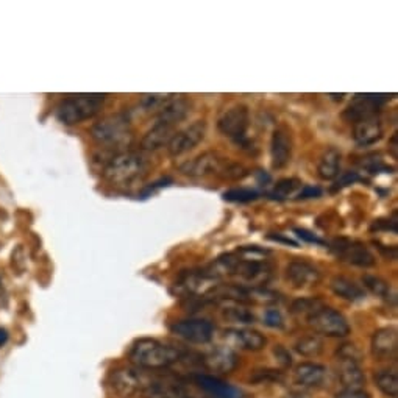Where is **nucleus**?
Returning <instances> with one entry per match:
<instances>
[{
	"mask_svg": "<svg viewBox=\"0 0 398 398\" xmlns=\"http://www.w3.org/2000/svg\"><path fill=\"white\" fill-rule=\"evenodd\" d=\"M130 117L125 115H113L92 127L91 134L102 146H120L131 136Z\"/></svg>",
	"mask_w": 398,
	"mask_h": 398,
	"instance_id": "obj_5",
	"label": "nucleus"
},
{
	"mask_svg": "<svg viewBox=\"0 0 398 398\" xmlns=\"http://www.w3.org/2000/svg\"><path fill=\"white\" fill-rule=\"evenodd\" d=\"M375 385L385 395L390 398L398 397V375L395 371H381L376 373Z\"/></svg>",
	"mask_w": 398,
	"mask_h": 398,
	"instance_id": "obj_30",
	"label": "nucleus"
},
{
	"mask_svg": "<svg viewBox=\"0 0 398 398\" xmlns=\"http://www.w3.org/2000/svg\"><path fill=\"white\" fill-rule=\"evenodd\" d=\"M170 331L191 344H208L214 338V325L203 319L179 321L170 326Z\"/></svg>",
	"mask_w": 398,
	"mask_h": 398,
	"instance_id": "obj_12",
	"label": "nucleus"
},
{
	"mask_svg": "<svg viewBox=\"0 0 398 398\" xmlns=\"http://www.w3.org/2000/svg\"><path fill=\"white\" fill-rule=\"evenodd\" d=\"M323 307H325V302L319 297L297 298V300L290 304V314L298 319H304V321H308L312 314H316V312L319 309H322Z\"/></svg>",
	"mask_w": 398,
	"mask_h": 398,
	"instance_id": "obj_27",
	"label": "nucleus"
},
{
	"mask_svg": "<svg viewBox=\"0 0 398 398\" xmlns=\"http://www.w3.org/2000/svg\"><path fill=\"white\" fill-rule=\"evenodd\" d=\"M191 108H193V103L188 98L172 96V98L156 115V122H162L175 129L176 124H180L181 120L189 116Z\"/></svg>",
	"mask_w": 398,
	"mask_h": 398,
	"instance_id": "obj_20",
	"label": "nucleus"
},
{
	"mask_svg": "<svg viewBox=\"0 0 398 398\" xmlns=\"http://www.w3.org/2000/svg\"><path fill=\"white\" fill-rule=\"evenodd\" d=\"M253 385H267V383H283L284 373L275 368H258L250 375Z\"/></svg>",
	"mask_w": 398,
	"mask_h": 398,
	"instance_id": "obj_33",
	"label": "nucleus"
},
{
	"mask_svg": "<svg viewBox=\"0 0 398 398\" xmlns=\"http://www.w3.org/2000/svg\"><path fill=\"white\" fill-rule=\"evenodd\" d=\"M392 150H394V158L397 156V134L392 136Z\"/></svg>",
	"mask_w": 398,
	"mask_h": 398,
	"instance_id": "obj_47",
	"label": "nucleus"
},
{
	"mask_svg": "<svg viewBox=\"0 0 398 398\" xmlns=\"http://www.w3.org/2000/svg\"><path fill=\"white\" fill-rule=\"evenodd\" d=\"M342 153L336 147H328L322 153L317 165V174L322 180H334L340 172Z\"/></svg>",
	"mask_w": 398,
	"mask_h": 398,
	"instance_id": "obj_25",
	"label": "nucleus"
},
{
	"mask_svg": "<svg viewBox=\"0 0 398 398\" xmlns=\"http://www.w3.org/2000/svg\"><path fill=\"white\" fill-rule=\"evenodd\" d=\"M200 364L216 373H231L239 366V358L229 347H214L200 357Z\"/></svg>",
	"mask_w": 398,
	"mask_h": 398,
	"instance_id": "obj_17",
	"label": "nucleus"
},
{
	"mask_svg": "<svg viewBox=\"0 0 398 398\" xmlns=\"http://www.w3.org/2000/svg\"><path fill=\"white\" fill-rule=\"evenodd\" d=\"M206 122L205 120H195L183 130L174 133L172 139L167 144V152L170 156H181L195 148L205 139Z\"/></svg>",
	"mask_w": 398,
	"mask_h": 398,
	"instance_id": "obj_11",
	"label": "nucleus"
},
{
	"mask_svg": "<svg viewBox=\"0 0 398 398\" xmlns=\"http://www.w3.org/2000/svg\"><path fill=\"white\" fill-rule=\"evenodd\" d=\"M322 194V189L317 188V186H304L300 193L297 194L298 200H307V198H316V197H321Z\"/></svg>",
	"mask_w": 398,
	"mask_h": 398,
	"instance_id": "obj_41",
	"label": "nucleus"
},
{
	"mask_svg": "<svg viewBox=\"0 0 398 398\" xmlns=\"http://www.w3.org/2000/svg\"><path fill=\"white\" fill-rule=\"evenodd\" d=\"M155 375L148 371H142L138 367H120L110 373V387L124 398H131L142 394L150 386Z\"/></svg>",
	"mask_w": 398,
	"mask_h": 398,
	"instance_id": "obj_4",
	"label": "nucleus"
},
{
	"mask_svg": "<svg viewBox=\"0 0 398 398\" xmlns=\"http://www.w3.org/2000/svg\"><path fill=\"white\" fill-rule=\"evenodd\" d=\"M258 193L255 189H248V188H234L226 191L224 193V200L226 202H234V203H247V202H253L258 198Z\"/></svg>",
	"mask_w": 398,
	"mask_h": 398,
	"instance_id": "obj_34",
	"label": "nucleus"
},
{
	"mask_svg": "<svg viewBox=\"0 0 398 398\" xmlns=\"http://www.w3.org/2000/svg\"><path fill=\"white\" fill-rule=\"evenodd\" d=\"M286 280L289 284L295 289H307L317 286L322 280V275L319 272V269L309 264L308 261L295 259L290 261L286 266Z\"/></svg>",
	"mask_w": 398,
	"mask_h": 398,
	"instance_id": "obj_14",
	"label": "nucleus"
},
{
	"mask_svg": "<svg viewBox=\"0 0 398 398\" xmlns=\"http://www.w3.org/2000/svg\"><path fill=\"white\" fill-rule=\"evenodd\" d=\"M338 361H348V362H358L361 364L362 353L354 344H342L336 350Z\"/></svg>",
	"mask_w": 398,
	"mask_h": 398,
	"instance_id": "obj_35",
	"label": "nucleus"
},
{
	"mask_svg": "<svg viewBox=\"0 0 398 398\" xmlns=\"http://www.w3.org/2000/svg\"><path fill=\"white\" fill-rule=\"evenodd\" d=\"M10 334L5 328H0V347H4L6 342H8Z\"/></svg>",
	"mask_w": 398,
	"mask_h": 398,
	"instance_id": "obj_45",
	"label": "nucleus"
},
{
	"mask_svg": "<svg viewBox=\"0 0 398 398\" xmlns=\"http://www.w3.org/2000/svg\"><path fill=\"white\" fill-rule=\"evenodd\" d=\"M297 233V236L300 238L302 240H304V243H311V244H317V245H325L323 240L321 238H317L316 234H312L311 231L308 230H303V229H295L294 230Z\"/></svg>",
	"mask_w": 398,
	"mask_h": 398,
	"instance_id": "obj_40",
	"label": "nucleus"
},
{
	"mask_svg": "<svg viewBox=\"0 0 398 398\" xmlns=\"http://www.w3.org/2000/svg\"><path fill=\"white\" fill-rule=\"evenodd\" d=\"M330 288L334 294L347 302H361L366 298L364 289L345 276H334L330 281Z\"/></svg>",
	"mask_w": 398,
	"mask_h": 398,
	"instance_id": "obj_26",
	"label": "nucleus"
},
{
	"mask_svg": "<svg viewBox=\"0 0 398 398\" xmlns=\"http://www.w3.org/2000/svg\"><path fill=\"white\" fill-rule=\"evenodd\" d=\"M262 323H266L270 328H283L284 326V319L278 309H266L264 317H262Z\"/></svg>",
	"mask_w": 398,
	"mask_h": 398,
	"instance_id": "obj_36",
	"label": "nucleus"
},
{
	"mask_svg": "<svg viewBox=\"0 0 398 398\" xmlns=\"http://www.w3.org/2000/svg\"><path fill=\"white\" fill-rule=\"evenodd\" d=\"M222 316L225 321H229L231 323H239V325H250L255 323L257 317H255L253 312L245 308L243 303H231L229 307H225L222 311Z\"/></svg>",
	"mask_w": 398,
	"mask_h": 398,
	"instance_id": "obj_28",
	"label": "nucleus"
},
{
	"mask_svg": "<svg viewBox=\"0 0 398 398\" xmlns=\"http://www.w3.org/2000/svg\"><path fill=\"white\" fill-rule=\"evenodd\" d=\"M372 357L378 361H394L398 352V336L397 328L386 326L373 333L371 340Z\"/></svg>",
	"mask_w": 398,
	"mask_h": 398,
	"instance_id": "obj_16",
	"label": "nucleus"
},
{
	"mask_svg": "<svg viewBox=\"0 0 398 398\" xmlns=\"http://www.w3.org/2000/svg\"><path fill=\"white\" fill-rule=\"evenodd\" d=\"M166 183H172V179H162V180H160V181L153 183L152 186H148V188L144 191V197H146V195H148L150 193H153L155 189H160V188H162V186H167Z\"/></svg>",
	"mask_w": 398,
	"mask_h": 398,
	"instance_id": "obj_43",
	"label": "nucleus"
},
{
	"mask_svg": "<svg viewBox=\"0 0 398 398\" xmlns=\"http://www.w3.org/2000/svg\"><path fill=\"white\" fill-rule=\"evenodd\" d=\"M295 350L304 358H317L323 352V340L314 334L304 336L295 344Z\"/></svg>",
	"mask_w": 398,
	"mask_h": 398,
	"instance_id": "obj_31",
	"label": "nucleus"
},
{
	"mask_svg": "<svg viewBox=\"0 0 398 398\" xmlns=\"http://www.w3.org/2000/svg\"><path fill=\"white\" fill-rule=\"evenodd\" d=\"M274 354H275V358H276V361H278V364L281 367L288 368V367L293 366V357H290V353L283 345H275Z\"/></svg>",
	"mask_w": 398,
	"mask_h": 398,
	"instance_id": "obj_37",
	"label": "nucleus"
},
{
	"mask_svg": "<svg viewBox=\"0 0 398 398\" xmlns=\"http://www.w3.org/2000/svg\"><path fill=\"white\" fill-rule=\"evenodd\" d=\"M226 344L238 347L240 350L259 352L267 345V338L252 328H231L224 333Z\"/></svg>",
	"mask_w": 398,
	"mask_h": 398,
	"instance_id": "obj_19",
	"label": "nucleus"
},
{
	"mask_svg": "<svg viewBox=\"0 0 398 398\" xmlns=\"http://www.w3.org/2000/svg\"><path fill=\"white\" fill-rule=\"evenodd\" d=\"M328 371L322 364H316V362H303V364L297 366L294 372V380L298 386L303 389H312L321 387L326 381Z\"/></svg>",
	"mask_w": 398,
	"mask_h": 398,
	"instance_id": "obj_21",
	"label": "nucleus"
},
{
	"mask_svg": "<svg viewBox=\"0 0 398 398\" xmlns=\"http://www.w3.org/2000/svg\"><path fill=\"white\" fill-rule=\"evenodd\" d=\"M354 142L361 147L373 146L383 138V124L376 116H371L354 124L353 130Z\"/></svg>",
	"mask_w": 398,
	"mask_h": 398,
	"instance_id": "obj_22",
	"label": "nucleus"
},
{
	"mask_svg": "<svg viewBox=\"0 0 398 398\" xmlns=\"http://www.w3.org/2000/svg\"><path fill=\"white\" fill-rule=\"evenodd\" d=\"M389 96L386 94H357L353 103L344 111V119L350 122H359V120L376 116V110L387 102Z\"/></svg>",
	"mask_w": 398,
	"mask_h": 398,
	"instance_id": "obj_15",
	"label": "nucleus"
},
{
	"mask_svg": "<svg viewBox=\"0 0 398 398\" xmlns=\"http://www.w3.org/2000/svg\"><path fill=\"white\" fill-rule=\"evenodd\" d=\"M174 136V127L166 125L162 122H155L150 130H148L141 141V147L144 150H158V148L169 144V141Z\"/></svg>",
	"mask_w": 398,
	"mask_h": 398,
	"instance_id": "obj_24",
	"label": "nucleus"
},
{
	"mask_svg": "<svg viewBox=\"0 0 398 398\" xmlns=\"http://www.w3.org/2000/svg\"><path fill=\"white\" fill-rule=\"evenodd\" d=\"M294 152V141L293 134L286 127H278L272 133L270 138V160H272V167L275 170H281L289 166L293 160Z\"/></svg>",
	"mask_w": 398,
	"mask_h": 398,
	"instance_id": "obj_13",
	"label": "nucleus"
},
{
	"mask_svg": "<svg viewBox=\"0 0 398 398\" xmlns=\"http://www.w3.org/2000/svg\"><path fill=\"white\" fill-rule=\"evenodd\" d=\"M334 398H372L364 389H342L334 395Z\"/></svg>",
	"mask_w": 398,
	"mask_h": 398,
	"instance_id": "obj_39",
	"label": "nucleus"
},
{
	"mask_svg": "<svg viewBox=\"0 0 398 398\" xmlns=\"http://www.w3.org/2000/svg\"><path fill=\"white\" fill-rule=\"evenodd\" d=\"M193 383L202 390L206 398H243V392L238 387L230 386L229 383L216 378V376L195 373Z\"/></svg>",
	"mask_w": 398,
	"mask_h": 398,
	"instance_id": "obj_18",
	"label": "nucleus"
},
{
	"mask_svg": "<svg viewBox=\"0 0 398 398\" xmlns=\"http://www.w3.org/2000/svg\"><path fill=\"white\" fill-rule=\"evenodd\" d=\"M248 127H250V111L245 105L231 106L217 120L219 131L238 144H245Z\"/></svg>",
	"mask_w": 398,
	"mask_h": 398,
	"instance_id": "obj_8",
	"label": "nucleus"
},
{
	"mask_svg": "<svg viewBox=\"0 0 398 398\" xmlns=\"http://www.w3.org/2000/svg\"><path fill=\"white\" fill-rule=\"evenodd\" d=\"M148 172V161L134 152H122L106 161L103 176L115 186H130L144 179Z\"/></svg>",
	"mask_w": 398,
	"mask_h": 398,
	"instance_id": "obj_2",
	"label": "nucleus"
},
{
	"mask_svg": "<svg viewBox=\"0 0 398 398\" xmlns=\"http://www.w3.org/2000/svg\"><path fill=\"white\" fill-rule=\"evenodd\" d=\"M269 239H272V240H278V243H283V244H288V245L297 247V243H295V240L289 239V238H283V236H280V234H276V236H275V234H270Z\"/></svg>",
	"mask_w": 398,
	"mask_h": 398,
	"instance_id": "obj_44",
	"label": "nucleus"
},
{
	"mask_svg": "<svg viewBox=\"0 0 398 398\" xmlns=\"http://www.w3.org/2000/svg\"><path fill=\"white\" fill-rule=\"evenodd\" d=\"M5 302H6V297H5V290L4 288L0 286V308L5 307Z\"/></svg>",
	"mask_w": 398,
	"mask_h": 398,
	"instance_id": "obj_46",
	"label": "nucleus"
},
{
	"mask_svg": "<svg viewBox=\"0 0 398 398\" xmlns=\"http://www.w3.org/2000/svg\"><path fill=\"white\" fill-rule=\"evenodd\" d=\"M338 378L344 389H364L366 385V373L362 372L361 364L358 362L338 361Z\"/></svg>",
	"mask_w": 398,
	"mask_h": 398,
	"instance_id": "obj_23",
	"label": "nucleus"
},
{
	"mask_svg": "<svg viewBox=\"0 0 398 398\" xmlns=\"http://www.w3.org/2000/svg\"><path fill=\"white\" fill-rule=\"evenodd\" d=\"M142 395L144 398H206L194 383L188 385L179 378H170V376L167 378L155 376V380L142 392Z\"/></svg>",
	"mask_w": 398,
	"mask_h": 398,
	"instance_id": "obj_6",
	"label": "nucleus"
},
{
	"mask_svg": "<svg viewBox=\"0 0 398 398\" xmlns=\"http://www.w3.org/2000/svg\"><path fill=\"white\" fill-rule=\"evenodd\" d=\"M358 180H359V175H358V172H345L344 175H340V176H339V179L336 180V183H334L333 191L342 189V188L348 186V184L357 183Z\"/></svg>",
	"mask_w": 398,
	"mask_h": 398,
	"instance_id": "obj_38",
	"label": "nucleus"
},
{
	"mask_svg": "<svg viewBox=\"0 0 398 398\" xmlns=\"http://www.w3.org/2000/svg\"><path fill=\"white\" fill-rule=\"evenodd\" d=\"M362 283H364V286L371 290V293L376 297L383 298V300H395V295L392 293V288H390V284L387 281H385L380 276H375V275H364L362 276Z\"/></svg>",
	"mask_w": 398,
	"mask_h": 398,
	"instance_id": "obj_29",
	"label": "nucleus"
},
{
	"mask_svg": "<svg viewBox=\"0 0 398 398\" xmlns=\"http://www.w3.org/2000/svg\"><path fill=\"white\" fill-rule=\"evenodd\" d=\"M281 398H314V397H312L309 390L300 389V390H290V392H288L286 395L281 397Z\"/></svg>",
	"mask_w": 398,
	"mask_h": 398,
	"instance_id": "obj_42",
	"label": "nucleus"
},
{
	"mask_svg": "<svg viewBox=\"0 0 398 398\" xmlns=\"http://www.w3.org/2000/svg\"><path fill=\"white\" fill-rule=\"evenodd\" d=\"M307 322L311 328H314L316 333L323 334L326 338H345L352 330L344 314L328 308L326 304L322 309H319L316 314H312Z\"/></svg>",
	"mask_w": 398,
	"mask_h": 398,
	"instance_id": "obj_7",
	"label": "nucleus"
},
{
	"mask_svg": "<svg viewBox=\"0 0 398 398\" xmlns=\"http://www.w3.org/2000/svg\"><path fill=\"white\" fill-rule=\"evenodd\" d=\"M298 188H302V181L298 179H283L275 184L272 193L269 195L274 200H286V198L297 193Z\"/></svg>",
	"mask_w": 398,
	"mask_h": 398,
	"instance_id": "obj_32",
	"label": "nucleus"
},
{
	"mask_svg": "<svg viewBox=\"0 0 398 398\" xmlns=\"http://www.w3.org/2000/svg\"><path fill=\"white\" fill-rule=\"evenodd\" d=\"M105 94H75L69 96L56 108V117L63 124L75 125L98 115L105 103Z\"/></svg>",
	"mask_w": 398,
	"mask_h": 398,
	"instance_id": "obj_3",
	"label": "nucleus"
},
{
	"mask_svg": "<svg viewBox=\"0 0 398 398\" xmlns=\"http://www.w3.org/2000/svg\"><path fill=\"white\" fill-rule=\"evenodd\" d=\"M330 250L338 257L340 261H345L352 266L358 267H373L376 264V259L368 250L366 244L359 243V240L339 238L334 239L330 244Z\"/></svg>",
	"mask_w": 398,
	"mask_h": 398,
	"instance_id": "obj_9",
	"label": "nucleus"
},
{
	"mask_svg": "<svg viewBox=\"0 0 398 398\" xmlns=\"http://www.w3.org/2000/svg\"><path fill=\"white\" fill-rule=\"evenodd\" d=\"M226 166H229V161L222 155H219L217 152H205L181 165L180 172L188 176H194V179L208 175L222 176Z\"/></svg>",
	"mask_w": 398,
	"mask_h": 398,
	"instance_id": "obj_10",
	"label": "nucleus"
},
{
	"mask_svg": "<svg viewBox=\"0 0 398 398\" xmlns=\"http://www.w3.org/2000/svg\"><path fill=\"white\" fill-rule=\"evenodd\" d=\"M184 357H186V353L180 350V348L150 338L138 339L131 345L129 353V359L134 367L148 372L165 371V368L172 367L176 362L183 361Z\"/></svg>",
	"mask_w": 398,
	"mask_h": 398,
	"instance_id": "obj_1",
	"label": "nucleus"
}]
</instances>
